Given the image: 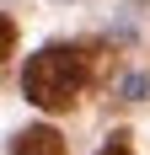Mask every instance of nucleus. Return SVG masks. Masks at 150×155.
Here are the masks:
<instances>
[{
    "instance_id": "f03ea898",
    "label": "nucleus",
    "mask_w": 150,
    "mask_h": 155,
    "mask_svg": "<svg viewBox=\"0 0 150 155\" xmlns=\"http://www.w3.org/2000/svg\"><path fill=\"white\" fill-rule=\"evenodd\" d=\"M11 155H64V139H59V128L38 123V128H22V134H16Z\"/></svg>"
},
{
    "instance_id": "f257e3e1",
    "label": "nucleus",
    "mask_w": 150,
    "mask_h": 155,
    "mask_svg": "<svg viewBox=\"0 0 150 155\" xmlns=\"http://www.w3.org/2000/svg\"><path fill=\"white\" fill-rule=\"evenodd\" d=\"M91 80V54L75 43H48L38 48L27 59V70H22V91H27V102H38V107L48 112H64L80 102V91H86Z\"/></svg>"
},
{
    "instance_id": "20e7f679",
    "label": "nucleus",
    "mask_w": 150,
    "mask_h": 155,
    "mask_svg": "<svg viewBox=\"0 0 150 155\" xmlns=\"http://www.w3.org/2000/svg\"><path fill=\"white\" fill-rule=\"evenodd\" d=\"M97 155H134V150H129V144H123V139H113V144H107V150H97Z\"/></svg>"
},
{
    "instance_id": "7ed1b4c3",
    "label": "nucleus",
    "mask_w": 150,
    "mask_h": 155,
    "mask_svg": "<svg viewBox=\"0 0 150 155\" xmlns=\"http://www.w3.org/2000/svg\"><path fill=\"white\" fill-rule=\"evenodd\" d=\"M11 48H16V27H11V21H5V16H0V59H5Z\"/></svg>"
}]
</instances>
